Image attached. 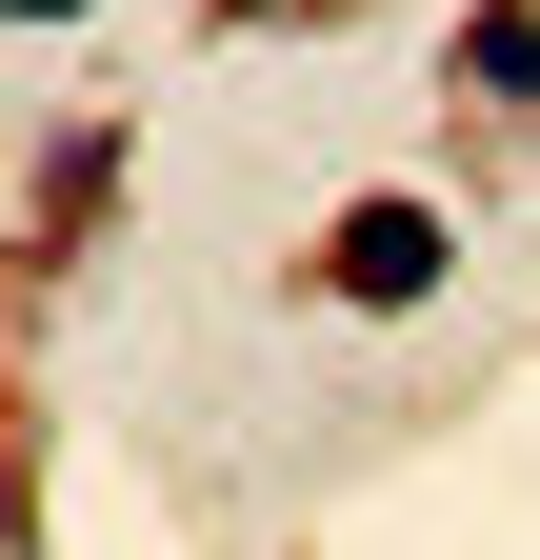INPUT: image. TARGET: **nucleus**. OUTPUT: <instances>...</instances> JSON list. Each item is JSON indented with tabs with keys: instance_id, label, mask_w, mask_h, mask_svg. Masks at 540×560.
I'll return each mask as SVG.
<instances>
[{
	"instance_id": "obj_1",
	"label": "nucleus",
	"mask_w": 540,
	"mask_h": 560,
	"mask_svg": "<svg viewBox=\"0 0 540 560\" xmlns=\"http://www.w3.org/2000/svg\"><path fill=\"white\" fill-rule=\"evenodd\" d=\"M441 260H460V221H441V200H341V241H320V280H341L361 320L441 301Z\"/></svg>"
},
{
	"instance_id": "obj_2",
	"label": "nucleus",
	"mask_w": 540,
	"mask_h": 560,
	"mask_svg": "<svg viewBox=\"0 0 540 560\" xmlns=\"http://www.w3.org/2000/svg\"><path fill=\"white\" fill-rule=\"evenodd\" d=\"M441 60H460V81H481V101H540V21H520V0H481V21H460Z\"/></svg>"
},
{
	"instance_id": "obj_3",
	"label": "nucleus",
	"mask_w": 540,
	"mask_h": 560,
	"mask_svg": "<svg viewBox=\"0 0 540 560\" xmlns=\"http://www.w3.org/2000/svg\"><path fill=\"white\" fill-rule=\"evenodd\" d=\"M21 21H81V0H21Z\"/></svg>"
}]
</instances>
